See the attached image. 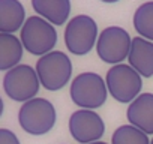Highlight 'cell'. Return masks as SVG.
Here are the masks:
<instances>
[{"mask_svg":"<svg viewBox=\"0 0 153 144\" xmlns=\"http://www.w3.org/2000/svg\"><path fill=\"white\" fill-rule=\"evenodd\" d=\"M107 83L95 72H84L75 77L71 84V99L83 110H95L107 101Z\"/></svg>","mask_w":153,"mask_h":144,"instance_id":"obj_1","label":"cell"},{"mask_svg":"<svg viewBox=\"0 0 153 144\" xmlns=\"http://www.w3.org/2000/svg\"><path fill=\"white\" fill-rule=\"evenodd\" d=\"M105 83L110 95L122 104H132L143 87L141 75L132 66L123 63L113 66L107 72Z\"/></svg>","mask_w":153,"mask_h":144,"instance_id":"obj_2","label":"cell"},{"mask_svg":"<svg viewBox=\"0 0 153 144\" xmlns=\"http://www.w3.org/2000/svg\"><path fill=\"white\" fill-rule=\"evenodd\" d=\"M36 72L47 90H60L63 89L72 75V63L69 57L62 51H51L42 56L36 63Z\"/></svg>","mask_w":153,"mask_h":144,"instance_id":"obj_3","label":"cell"},{"mask_svg":"<svg viewBox=\"0 0 153 144\" xmlns=\"http://www.w3.org/2000/svg\"><path fill=\"white\" fill-rule=\"evenodd\" d=\"M18 122L24 132L30 135H44L50 132L56 123L54 105L44 98H35L23 104L18 111Z\"/></svg>","mask_w":153,"mask_h":144,"instance_id":"obj_4","label":"cell"},{"mask_svg":"<svg viewBox=\"0 0 153 144\" xmlns=\"http://www.w3.org/2000/svg\"><path fill=\"white\" fill-rule=\"evenodd\" d=\"M24 50L35 56H45L51 53L57 42V32L51 23L42 17H30L20 33Z\"/></svg>","mask_w":153,"mask_h":144,"instance_id":"obj_5","label":"cell"},{"mask_svg":"<svg viewBox=\"0 0 153 144\" xmlns=\"http://www.w3.org/2000/svg\"><path fill=\"white\" fill-rule=\"evenodd\" d=\"M41 87L38 72L29 65H18L8 71L3 78L5 93L17 102H29L35 99Z\"/></svg>","mask_w":153,"mask_h":144,"instance_id":"obj_6","label":"cell"},{"mask_svg":"<svg viewBox=\"0 0 153 144\" xmlns=\"http://www.w3.org/2000/svg\"><path fill=\"white\" fill-rule=\"evenodd\" d=\"M96 38H99L98 24L89 15H76L66 24L65 44L72 54H87L98 44Z\"/></svg>","mask_w":153,"mask_h":144,"instance_id":"obj_7","label":"cell"},{"mask_svg":"<svg viewBox=\"0 0 153 144\" xmlns=\"http://www.w3.org/2000/svg\"><path fill=\"white\" fill-rule=\"evenodd\" d=\"M132 47V39L129 33L117 26H111L102 30L98 38L96 51L102 62L111 65H120L126 57H129Z\"/></svg>","mask_w":153,"mask_h":144,"instance_id":"obj_8","label":"cell"},{"mask_svg":"<svg viewBox=\"0 0 153 144\" xmlns=\"http://www.w3.org/2000/svg\"><path fill=\"white\" fill-rule=\"evenodd\" d=\"M69 132L75 141L81 144H92L104 135L105 125L96 111L78 110L69 117Z\"/></svg>","mask_w":153,"mask_h":144,"instance_id":"obj_9","label":"cell"},{"mask_svg":"<svg viewBox=\"0 0 153 144\" xmlns=\"http://www.w3.org/2000/svg\"><path fill=\"white\" fill-rule=\"evenodd\" d=\"M126 116L132 126L144 134H153V93H141L129 104Z\"/></svg>","mask_w":153,"mask_h":144,"instance_id":"obj_10","label":"cell"},{"mask_svg":"<svg viewBox=\"0 0 153 144\" xmlns=\"http://www.w3.org/2000/svg\"><path fill=\"white\" fill-rule=\"evenodd\" d=\"M128 60L129 66H132L141 77H153V42L141 36L134 38Z\"/></svg>","mask_w":153,"mask_h":144,"instance_id":"obj_11","label":"cell"},{"mask_svg":"<svg viewBox=\"0 0 153 144\" xmlns=\"http://www.w3.org/2000/svg\"><path fill=\"white\" fill-rule=\"evenodd\" d=\"M26 11L18 0H0V33L14 35L26 24Z\"/></svg>","mask_w":153,"mask_h":144,"instance_id":"obj_12","label":"cell"},{"mask_svg":"<svg viewBox=\"0 0 153 144\" xmlns=\"http://www.w3.org/2000/svg\"><path fill=\"white\" fill-rule=\"evenodd\" d=\"M32 6L42 18L56 26L65 24L71 12L69 0H32Z\"/></svg>","mask_w":153,"mask_h":144,"instance_id":"obj_13","label":"cell"},{"mask_svg":"<svg viewBox=\"0 0 153 144\" xmlns=\"http://www.w3.org/2000/svg\"><path fill=\"white\" fill-rule=\"evenodd\" d=\"M23 44L14 35L0 33V71H11L18 66L23 57Z\"/></svg>","mask_w":153,"mask_h":144,"instance_id":"obj_14","label":"cell"},{"mask_svg":"<svg viewBox=\"0 0 153 144\" xmlns=\"http://www.w3.org/2000/svg\"><path fill=\"white\" fill-rule=\"evenodd\" d=\"M134 27L141 38L153 41V2H146L135 11Z\"/></svg>","mask_w":153,"mask_h":144,"instance_id":"obj_15","label":"cell"},{"mask_svg":"<svg viewBox=\"0 0 153 144\" xmlns=\"http://www.w3.org/2000/svg\"><path fill=\"white\" fill-rule=\"evenodd\" d=\"M111 144H150L147 134L132 125H123L116 129L111 138Z\"/></svg>","mask_w":153,"mask_h":144,"instance_id":"obj_16","label":"cell"},{"mask_svg":"<svg viewBox=\"0 0 153 144\" xmlns=\"http://www.w3.org/2000/svg\"><path fill=\"white\" fill-rule=\"evenodd\" d=\"M0 144H20V141L9 129H0Z\"/></svg>","mask_w":153,"mask_h":144,"instance_id":"obj_17","label":"cell"},{"mask_svg":"<svg viewBox=\"0 0 153 144\" xmlns=\"http://www.w3.org/2000/svg\"><path fill=\"white\" fill-rule=\"evenodd\" d=\"M92 144H107V143H102V141H96V143H92Z\"/></svg>","mask_w":153,"mask_h":144,"instance_id":"obj_18","label":"cell"},{"mask_svg":"<svg viewBox=\"0 0 153 144\" xmlns=\"http://www.w3.org/2000/svg\"><path fill=\"white\" fill-rule=\"evenodd\" d=\"M150 144H153V138H152V141H150Z\"/></svg>","mask_w":153,"mask_h":144,"instance_id":"obj_19","label":"cell"}]
</instances>
